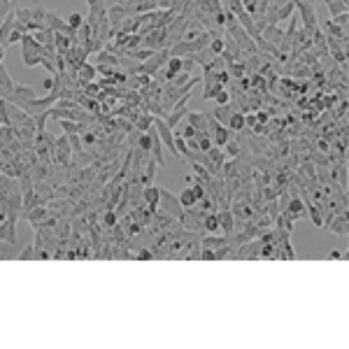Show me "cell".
<instances>
[{"instance_id": "obj_1", "label": "cell", "mask_w": 349, "mask_h": 349, "mask_svg": "<svg viewBox=\"0 0 349 349\" xmlns=\"http://www.w3.org/2000/svg\"><path fill=\"white\" fill-rule=\"evenodd\" d=\"M158 212L161 214H165V217L174 219V221H180L184 219V207L180 205V198L177 196H172L170 191H165V189H161V198H158Z\"/></svg>"}, {"instance_id": "obj_2", "label": "cell", "mask_w": 349, "mask_h": 349, "mask_svg": "<svg viewBox=\"0 0 349 349\" xmlns=\"http://www.w3.org/2000/svg\"><path fill=\"white\" fill-rule=\"evenodd\" d=\"M294 3H296V7H298V12L303 14V28H305L307 33H314V30L319 28L314 5H312V3H303V0H294Z\"/></svg>"}, {"instance_id": "obj_3", "label": "cell", "mask_w": 349, "mask_h": 349, "mask_svg": "<svg viewBox=\"0 0 349 349\" xmlns=\"http://www.w3.org/2000/svg\"><path fill=\"white\" fill-rule=\"evenodd\" d=\"M44 24H47L49 30H54V33H63V35H68L70 40L75 42V37H77V33H75L70 26H68L66 19H61L56 12H47V17H44Z\"/></svg>"}, {"instance_id": "obj_4", "label": "cell", "mask_w": 349, "mask_h": 349, "mask_svg": "<svg viewBox=\"0 0 349 349\" xmlns=\"http://www.w3.org/2000/svg\"><path fill=\"white\" fill-rule=\"evenodd\" d=\"M17 217L19 214H10L5 221L0 223V242L17 245Z\"/></svg>"}, {"instance_id": "obj_5", "label": "cell", "mask_w": 349, "mask_h": 349, "mask_svg": "<svg viewBox=\"0 0 349 349\" xmlns=\"http://www.w3.org/2000/svg\"><path fill=\"white\" fill-rule=\"evenodd\" d=\"M217 217H219V230H223V235L230 238V235L235 233V217H233V212H230V207L219 210Z\"/></svg>"}, {"instance_id": "obj_6", "label": "cell", "mask_w": 349, "mask_h": 349, "mask_svg": "<svg viewBox=\"0 0 349 349\" xmlns=\"http://www.w3.org/2000/svg\"><path fill=\"white\" fill-rule=\"evenodd\" d=\"M158 198H161V189H158V187H154V184L142 187V200H145V205L149 207L151 212L158 210Z\"/></svg>"}, {"instance_id": "obj_7", "label": "cell", "mask_w": 349, "mask_h": 349, "mask_svg": "<svg viewBox=\"0 0 349 349\" xmlns=\"http://www.w3.org/2000/svg\"><path fill=\"white\" fill-rule=\"evenodd\" d=\"M96 75H98V68L93 66V63H89V61H86L84 66L77 70V86H82V89H84L89 82H93V79H96Z\"/></svg>"}, {"instance_id": "obj_8", "label": "cell", "mask_w": 349, "mask_h": 349, "mask_svg": "<svg viewBox=\"0 0 349 349\" xmlns=\"http://www.w3.org/2000/svg\"><path fill=\"white\" fill-rule=\"evenodd\" d=\"M187 124L193 126L196 131L207 133V124H210V114H203V112H187Z\"/></svg>"}, {"instance_id": "obj_9", "label": "cell", "mask_w": 349, "mask_h": 349, "mask_svg": "<svg viewBox=\"0 0 349 349\" xmlns=\"http://www.w3.org/2000/svg\"><path fill=\"white\" fill-rule=\"evenodd\" d=\"M261 35H263V37H265V40H268V42H270V44H275V47H279V44H282V40H284V30L279 28V26H277V24H268L263 30H261Z\"/></svg>"}, {"instance_id": "obj_10", "label": "cell", "mask_w": 349, "mask_h": 349, "mask_svg": "<svg viewBox=\"0 0 349 349\" xmlns=\"http://www.w3.org/2000/svg\"><path fill=\"white\" fill-rule=\"evenodd\" d=\"M154 119H156V117L149 114V112H140V114L135 117V121H133V128L140 133H147L149 128H154Z\"/></svg>"}, {"instance_id": "obj_11", "label": "cell", "mask_w": 349, "mask_h": 349, "mask_svg": "<svg viewBox=\"0 0 349 349\" xmlns=\"http://www.w3.org/2000/svg\"><path fill=\"white\" fill-rule=\"evenodd\" d=\"M284 212H286L294 221H296V219H301L303 214H305V200H303V198H291L289 205L284 207Z\"/></svg>"}, {"instance_id": "obj_12", "label": "cell", "mask_w": 349, "mask_h": 349, "mask_svg": "<svg viewBox=\"0 0 349 349\" xmlns=\"http://www.w3.org/2000/svg\"><path fill=\"white\" fill-rule=\"evenodd\" d=\"M328 230L337 235H347V212H340L328 221Z\"/></svg>"}, {"instance_id": "obj_13", "label": "cell", "mask_w": 349, "mask_h": 349, "mask_svg": "<svg viewBox=\"0 0 349 349\" xmlns=\"http://www.w3.org/2000/svg\"><path fill=\"white\" fill-rule=\"evenodd\" d=\"M305 212L310 214V219H312V223L317 226V228L324 226V212H321L319 203H305Z\"/></svg>"}, {"instance_id": "obj_14", "label": "cell", "mask_w": 349, "mask_h": 349, "mask_svg": "<svg viewBox=\"0 0 349 349\" xmlns=\"http://www.w3.org/2000/svg\"><path fill=\"white\" fill-rule=\"evenodd\" d=\"M226 128L230 133H242V128H245V112H233L228 117V121H226Z\"/></svg>"}, {"instance_id": "obj_15", "label": "cell", "mask_w": 349, "mask_h": 349, "mask_svg": "<svg viewBox=\"0 0 349 349\" xmlns=\"http://www.w3.org/2000/svg\"><path fill=\"white\" fill-rule=\"evenodd\" d=\"M205 154H207V158H210V161L214 163V165H217L219 170H221V165H223V163H226V154H223V149H221V147H214V145H212L210 149L205 151Z\"/></svg>"}, {"instance_id": "obj_16", "label": "cell", "mask_w": 349, "mask_h": 349, "mask_svg": "<svg viewBox=\"0 0 349 349\" xmlns=\"http://www.w3.org/2000/svg\"><path fill=\"white\" fill-rule=\"evenodd\" d=\"M61 128L66 131V135H73V133H82L89 124H79V121H70V119H59Z\"/></svg>"}, {"instance_id": "obj_17", "label": "cell", "mask_w": 349, "mask_h": 349, "mask_svg": "<svg viewBox=\"0 0 349 349\" xmlns=\"http://www.w3.org/2000/svg\"><path fill=\"white\" fill-rule=\"evenodd\" d=\"M203 230H205V233H217V230H219L217 212H210V214H205V217H203Z\"/></svg>"}, {"instance_id": "obj_18", "label": "cell", "mask_w": 349, "mask_h": 349, "mask_svg": "<svg viewBox=\"0 0 349 349\" xmlns=\"http://www.w3.org/2000/svg\"><path fill=\"white\" fill-rule=\"evenodd\" d=\"M198 203V198H196V193L191 191V187H187L184 191L180 193V205L184 207V210H189V207H193V205Z\"/></svg>"}, {"instance_id": "obj_19", "label": "cell", "mask_w": 349, "mask_h": 349, "mask_svg": "<svg viewBox=\"0 0 349 349\" xmlns=\"http://www.w3.org/2000/svg\"><path fill=\"white\" fill-rule=\"evenodd\" d=\"M233 112H235L233 105L228 102V105H219V107L214 109V112H212V117H214L217 121H221V124H226V121H228V117L233 114Z\"/></svg>"}, {"instance_id": "obj_20", "label": "cell", "mask_w": 349, "mask_h": 349, "mask_svg": "<svg viewBox=\"0 0 349 349\" xmlns=\"http://www.w3.org/2000/svg\"><path fill=\"white\" fill-rule=\"evenodd\" d=\"M221 89H223V86L217 84L214 79H207V77H205V93H203V98H205V100H212V98L217 96Z\"/></svg>"}, {"instance_id": "obj_21", "label": "cell", "mask_w": 349, "mask_h": 349, "mask_svg": "<svg viewBox=\"0 0 349 349\" xmlns=\"http://www.w3.org/2000/svg\"><path fill=\"white\" fill-rule=\"evenodd\" d=\"M193 140H196V145H198V151H203V154H205L207 149H210L212 145H214V142H212V138H210V133H200V131H198Z\"/></svg>"}, {"instance_id": "obj_22", "label": "cell", "mask_w": 349, "mask_h": 349, "mask_svg": "<svg viewBox=\"0 0 349 349\" xmlns=\"http://www.w3.org/2000/svg\"><path fill=\"white\" fill-rule=\"evenodd\" d=\"M221 149H223V154H226V158H240V142H235L233 138H230Z\"/></svg>"}, {"instance_id": "obj_23", "label": "cell", "mask_w": 349, "mask_h": 349, "mask_svg": "<svg viewBox=\"0 0 349 349\" xmlns=\"http://www.w3.org/2000/svg\"><path fill=\"white\" fill-rule=\"evenodd\" d=\"M17 259L19 261H35V245H33V242H30V245H26V247L17 254Z\"/></svg>"}, {"instance_id": "obj_24", "label": "cell", "mask_w": 349, "mask_h": 349, "mask_svg": "<svg viewBox=\"0 0 349 349\" xmlns=\"http://www.w3.org/2000/svg\"><path fill=\"white\" fill-rule=\"evenodd\" d=\"M207 49H210V51H212L214 56L223 54V49H226V47H223V35H221V37H212L210 44H207Z\"/></svg>"}, {"instance_id": "obj_25", "label": "cell", "mask_w": 349, "mask_h": 349, "mask_svg": "<svg viewBox=\"0 0 349 349\" xmlns=\"http://www.w3.org/2000/svg\"><path fill=\"white\" fill-rule=\"evenodd\" d=\"M66 21H68V26H70V28H73L75 33H77V28H79V26H82V24H84V17H82V14H79V12H73V14H70V17L66 19Z\"/></svg>"}, {"instance_id": "obj_26", "label": "cell", "mask_w": 349, "mask_h": 349, "mask_svg": "<svg viewBox=\"0 0 349 349\" xmlns=\"http://www.w3.org/2000/svg\"><path fill=\"white\" fill-rule=\"evenodd\" d=\"M17 245L7 242V247H0V259H17Z\"/></svg>"}, {"instance_id": "obj_27", "label": "cell", "mask_w": 349, "mask_h": 349, "mask_svg": "<svg viewBox=\"0 0 349 349\" xmlns=\"http://www.w3.org/2000/svg\"><path fill=\"white\" fill-rule=\"evenodd\" d=\"M117 221H119V214H117V212H112V210L105 212V217H102V223H105L107 228H114Z\"/></svg>"}, {"instance_id": "obj_28", "label": "cell", "mask_w": 349, "mask_h": 349, "mask_svg": "<svg viewBox=\"0 0 349 349\" xmlns=\"http://www.w3.org/2000/svg\"><path fill=\"white\" fill-rule=\"evenodd\" d=\"M138 147L142 151H149L151 149V135H149V131L147 133H142V135H140V140H138Z\"/></svg>"}, {"instance_id": "obj_29", "label": "cell", "mask_w": 349, "mask_h": 349, "mask_svg": "<svg viewBox=\"0 0 349 349\" xmlns=\"http://www.w3.org/2000/svg\"><path fill=\"white\" fill-rule=\"evenodd\" d=\"M256 7H259V0H242V10H245L249 17L256 14Z\"/></svg>"}, {"instance_id": "obj_30", "label": "cell", "mask_w": 349, "mask_h": 349, "mask_svg": "<svg viewBox=\"0 0 349 349\" xmlns=\"http://www.w3.org/2000/svg\"><path fill=\"white\" fill-rule=\"evenodd\" d=\"M214 100H217L219 105H228V102H230V93H228V89H226V86H223V89L219 91L217 96H214Z\"/></svg>"}, {"instance_id": "obj_31", "label": "cell", "mask_w": 349, "mask_h": 349, "mask_svg": "<svg viewBox=\"0 0 349 349\" xmlns=\"http://www.w3.org/2000/svg\"><path fill=\"white\" fill-rule=\"evenodd\" d=\"M177 133H180V135H182L184 140H191V138H196V133H198V131H196L193 126H189V124H187V126L182 128V131H177Z\"/></svg>"}, {"instance_id": "obj_32", "label": "cell", "mask_w": 349, "mask_h": 349, "mask_svg": "<svg viewBox=\"0 0 349 349\" xmlns=\"http://www.w3.org/2000/svg\"><path fill=\"white\" fill-rule=\"evenodd\" d=\"M333 21H335L337 26H342V28H347V24H349V14L347 12H342V14H337V17H331Z\"/></svg>"}, {"instance_id": "obj_33", "label": "cell", "mask_w": 349, "mask_h": 349, "mask_svg": "<svg viewBox=\"0 0 349 349\" xmlns=\"http://www.w3.org/2000/svg\"><path fill=\"white\" fill-rule=\"evenodd\" d=\"M54 86H56V77L51 75V77H44L42 79V89L44 91H54Z\"/></svg>"}, {"instance_id": "obj_34", "label": "cell", "mask_w": 349, "mask_h": 349, "mask_svg": "<svg viewBox=\"0 0 349 349\" xmlns=\"http://www.w3.org/2000/svg\"><path fill=\"white\" fill-rule=\"evenodd\" d=\"M317 147H319L317 151H321V154H328V151H331V147H328V142H326L324 138H317Z\"/></svg>"}, {"instance_id": "obj_35", "label": "cell", "mask_w": 349, "mask_h": 349, "mask_svg": "<svg viewBox=\"0 0 349 349\" xmlns=\"http://www.w3.org/2000/svg\"><path fill=\"white\" fill-rule=\"evenodd\" d=\"M135 256H138L140 261H147V259H151V256H154V252H151V249H140Z\"/></svg>"}, {"instance_id": "obj_36", "label": "cell", "mask_w": 349, "mask_h": 349, "mask_svg": "<svg viewBox=\"0 0 349 349\" xmlns=\"http://www.w3.org/2000/svg\"><path fill=\"white\" fill-rule=\"evenodd\" d=\"M256 124H259V121H256V114H252V112H249V114H245V126L254 128Z\"/></svg>"}, {"instance_id": "obj_37", "label": "cell", "mask_w": 349, "mask_h": 349, "mask_svg": "<svg viewBox=\"0 0 349 349\" xmlns=\"http://www.w3.org/2000/svg\"><path fill=\"white\" fill-rule=\"evenodd\" d=\"M328 259H331V261H337V259H342V252H337V249H333V252L328 254Z\"/></svg>"}, {"instance_id": "obj_38", "label": "cell", "mask_w": 349, "mask_h": 349, "mask_svg": "<svg viewBox=\"0 0 349 349\" xmlns=\"http://www.w3.org/2000/svg\"><path fill=\"white\" fill-rule=\"evenodd\" d=\"M3 59H5V47L0 44V66H3Z\"/></svg>"}]
</instances>
